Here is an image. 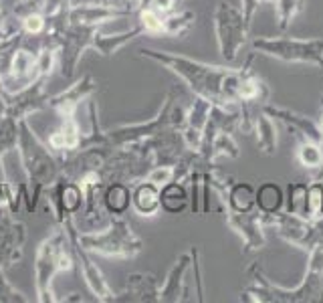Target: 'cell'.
<instances>
[{"label": "cell", "instance_id": "17", "mask_svg": "<svg viewBox=\"0 0 323 303\" xmlns=\"http://www.w3.org/2000/svg\"><path fill=\"white\" fill-rule=\"evenodd\" d=\"M305 208H307V182H291L285 194V210L305 216Z\"/></svg>", "mask_w": 323, "mask_h": 303}, {"label": "cell", "instance_id": "1", "mask_svg": "<svg viewBox=\"0 0 323 303\" xmlns=\"http://www.w3.org/2000/svg\"><path fill=\"white\" fill-rule=\"evenodd\" d=\"M149 59H154L174 71L184 83L188 85L196 97L208 99L210 103H236V91L243 77L245 67H224V65H210L204 61H196L184 55H172V53H160V50H142Z\"/></svg>", "mask_w": 323, "mask_h": 303}, {"label": "cell", "instance_id": "18", "mask_svg": "<svg viewBox=\"0 0 323 303\" xmlns=\"http://www.w3.org/2000/svg\"><path fill=\"white\" fill-rule=\"evenodd\" d=\"M305 216L313 223L323 218V176L311 178L307 182V208H305Z\"/></svg>", "mask_w": 323, "mask_h": 303}, {"label": "cell", "instance_id": "11", "mask_svg": "<svg viewBox=\"0 0 323 303\" xmlns=\"http://www.w3.org/2000/svg\"><path fill=\"white\" fill-rule=\"evenodd\" d=\"M252 129L257 131V144L261 148L263 154L273 156L277 152L279 136H277V120H273L265 109H261L254 117V126Z\"/></svg>", "mask_w": 323, "mask_h": 303}, {"label": "cell", "instance_id": "19", "mask_svg": "<svg viewBox=\"0 0 323 303\" xmlns=\"http://www.w3.org/2000/svg\"><path fill=\"white\" fill-rule=\"evenodd\" d=\"M129 202H131V194L125 186H122V184L111 186L105 194V204L113 214H124L129 206Z\"/></svg>", "mask_w": 323, "mask_h": 303}, {"label": "cell", "instance_id": "23", "mask_svg": "<svg viewBox=\"0 0 323 303\" xmlns=\"http://www.w3.org/2000/svg\"><path fill=\"white\" fill-rule=\"evenodd\" d=\"M315 228H317V245L323 247V218L315 221Z\"/></svg>", "mask_w": 323, "mask_h": 303}, {"label": "cell", "instance_id": "15", "mask_svg": "<svg viewBox=\"0 0 323 303\" xmlns=\"http://www.w3.org/2000/svg\"><path fill=\"white\" fill-rule=\"evenodd\" d=\"M194 23H196V14L190 10L168 12V14H164V35L182 37L194 26Z\"/></svg>", "mask_w": 323, "mask_h": 303}, {"label": "cell", "instance_id": "6", "mask_svg": "<svg viewBox=\"0 0 323 303\" xmlns=\"http://www.w3.org/2000/svg\"><path fill=\"white\" fill-rule=\"evenodd\" d=\"M210 111H212V103L204 97H196L192 107L186 111V124L180 131L186 150L200 152L202 142H204V133H206V126L210 120Z\"/></svg>", "mask_w": 323, "mask_h": 303}, {"label": "cell", "instance_id": "2", "mask_svg": "<svg viewBox=\"0 0 323 303\" xmlns=\"http://www.w3.org/2000/svg\"><path fill=\"white\" fill-rule=\"evenodd\" d=\"M254 55L271 57L283 63H301L323 69V39L299 37H254L250 41Z\"/></svg>", "mask_w": 323, "mask_h": 303}, {"label": "cell", "instance_id": "3", "mask_svg": "<svg viewBox=\"0 0 323 303\" xmlns=\"http://www.w3.org/2000/svg\"><path fill=\"white\" fill-rule=\"evenodd\" d=\"M212 21L218 53L226 61H234L239 57L241 49L248 43L250 25L247 23L243 10L230 2H218Z\"/></svg>", "mask_w": 323, "mask_h": 303}, {"label": "cell", "instance_id": "9", "mask_svg": "<svg viewBox=\"0 0 323 303\" xmlns=\"http://www.w3.org/2000/svg\"><path fill=\"white\" fill-rule=\"evenodd\" d=\"M131 204L142 216H156L158 210L162 208L160 186L149 180L138 184L135 190L131 192Z\"/></svg>", "mask_w": 323, "mask_h": 303}, {"label": "cell", "instance_id": "10", "mask_svg": "<svg viewBox=\"0 0 323 303\" xmlns=\"http://www.w3.org/2000/svg\"><path fill=\"white\" fill-rule=\"evenodd\" d=\"M295 158L305 170H309L313 174V178L323 176V146L319 142L307 140V138H297Z\"/></svg>", "mask_w": 323, "mask_h": 303}, {"label": "cell", "instance_id": "4", "mask_svg": "<svg viewBox=\"0 0 323 303\" xmlns=\"http://www.w3.org/2000/svg\"><path fill=\"white\" fill-rule=\"evenodd\" d=\"M267 228H275L277 237L283 239L287 245L297 247L305 252H309L317 245V228L315 223L305 216L287 212L285 208L275 214H265Z\"/></svg>", "mask_w": 323, "mask_h": 303}, {"label": "cell", "instance_id": "5", "mask_svg": "<svg viewBox=\"0 0 323 303\" xmlns=\"http://www.w3.org/2000/svg\"><path fill=\"white\" fill-rule=\"evenodd\" d=\"M226 225L243 239V255L261 251L267 245L265 214L259 208H252L248 212L226 210Z\"/></svg>", "mask_w": 323, "mask_h": 303}, {"label": "cell", "instance_id": "20", "mask_svg": "<svg viewBox=\"0 0 323 303\" xmlns=\"http://www.w3.org/2000/svg\"><path fill=\"white\" fill-rule=\"evenodd\" d=\"M176 178V168L172 164H164V166H156L154 170L148 174V180L158 184V186H164V184L172 182Z\"/></svg>", "mask_w": 323, "mask_h": 303}, {"label": "cell", "instance_id": "8", "mask_svg": "<svg viewBox=\"0 0 323 303\" xmlns=\"http://www.w3.org/2000/svg\"><path fill=\"white\" fill-rule=\"evenodd\" d=\"M192 263V249L188 252L178 257V261L174 263L172 271H170L164 289H160V301H182L184 297V275L188 271V267Z\"/></svg>", "mask_w": 323, "mask_h": 303}, {"label": "cell", "instance_id": "24", "mask_svg": "<svg viewBox=\"0 0 323 303\" xmlns=\"http://www.w3.org/2000/svg\"><path fill=\"white\" fill-rule=\"evenodd\" d=\"M319 303H323V283H321V295H319Z\"/></svg>", "mask_w": 323, "mask_h": 303}, {"label": "cell", "instance_id": "14", "mask_svg": "<svg viewBox=\"0 0 323 303\" xmlns=\"http://www.w3.org/2000/svg\"><path fill=\"white\" fill-rule=\"evenodd\" d=\"M257 208L263 214H275L285 208V192L277 182H263L257 188Z\"/></svg>", "mask_w": 323, "mask_h": 303}, {"label": "cell", "instance_id": "13", "mask_svg": "<svg viewBox=\"0 0 323 303\" xmlns=\"http://www.w3.org/2000/svg\"><path fill=\"white\" fill-rule=\"evenodd\" d=\"M160 200H162V208L166 212L180 214L186 206H188L190 196H188V190H186V186L182 182L172 180L160 188Z\"/></svg>", "mask_w": 323, "mask_h": 303}, {"label": "cell", "instance_id": "12", "mask_svg": "<svg viewBox=\"0 0 323 303\" xmlns=\"http://www.w3.org/2000/svg\"><path fill=\"white\" fill-rule=\"evenodd\" d=\"M257 208V188L248 182H232L226 194V210L248 212Z\"/></svg>", "mask_w": 323, "mask_h": 303}, {"label": "cell", "instance_id": "16", "mask_svg": "<svg viewBox=\"0 0 323 303\" xmlns=\"http://www.w3.org/2000/svg\"><path fill=\"white\" fill-rule=\"evenodd\" d=\"M277 10V28L285 32L293 21L305 10V0H273Z\"/></svg>", "mask_w": 323, "mask_h": 303}, {"label": "cell", "instance_id": "21", "mask_svg": "<svg viewBox=\"0 0 323 303\" xmlns=\"http://www.w3.org/2000/svg\"><path fill=\"white\" fill-rule=\"evenodd\" d=\"M28 69H32V57L28 53H16V57L12 61V71L16 75H23Z\"/></svg>", "mask_w": 323, "mask_h": 303}, {"label": "cell", "instance_id": "22", "mask_svg": "<svg viewBox=\"0 0 323 303\" xmlns=\"http://www.w3.org/2000/svg\"><path fill=\"white\" fill-rule=\"evenodd\" d=\"M25 26H26V30L28 32H41L43 30V26H45V23H43V19L41 16H28V19L25 21Z\"/></svg>", "mask_w": 323, "mask_h": 303}, {"label": "cell", "instance_id": "7", "mask_svg": "<svg viewBox=\"0 0 323 303\" xmlns=\"http://www.w3.org/2000/svg\"><path fill=\"white\" fill-rule=\"evenodd\" d=\"M273 120L281 122L287 129H291L295 133V138H307V140H315V142H323V136H321V129H319V124L311 117L303 115L299 111H293V109H287V107H281V105H273V103H267L263 107ZM323 146V144H321Z\"/></svg>", "mask_w": 323, "mask_h": 303}]
</instances>
